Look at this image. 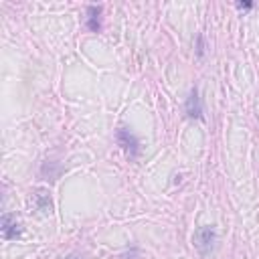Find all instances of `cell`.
Masks as SVG:
<instances>
[{
    "label": "cell",
    "mask_w": 259,
    "mask_h": 259,
    "mask_svg": "<svg viewBox=\"0 0 259 259\" xmlns=\"http://www.w3.org/2000/svg\"><path fill=\"white\" fill-rule=\"evenodd\" d=\"M87 28L93 32L101 30V6H89L87 8V20H85Z\"/></svg>",
    "instance_id": "obj_5"
},
{
    "label": "cell",
    "mask_w": 259,
    "mask_h": 259,
    "mask_svg": "<svg viewBox=\"0 0 259 259\" xmlns=\"http://www.w3.org/2000/svg\"><path fill=\"white\" fill-rule=\"evenodd\" d=\"M196 55L202 57L204 55V42H202V34L196 36Z\"/></svg>",
    "instance_id": "obj_7"
},
{
    "label": "cell",
    "mask_w": 259,
    "mask_h": 259,
    "mask_svg": "<svg viewBox=\"0 0 259 259\" xmlns=\"http://www.w3.org/2000/svg\"><path fill=\"white\" fill-rule=\"evenodd\" d=\"M34 204H36V208L40 210V212H53V200H51V196H49V192L47 190H42V188H38L36 192H34Z\"/></svg>",
    "instance_id": "obj_6"
},
{
    "label": "cell",
    "mask_w": 259,
    "mask_h": 259,
    "mask_svg": "<svg viewBox=\"0 0 259 259\" xmlns=\"http://www.w3.org/2000/svg\"><path fill=\"white\" fill-rule=\"evenodd\" d=\"M20 233H22V225L12 217V214H4L2 217V235H4V239H16V237H20Z\"/></svg>",
    "instance_id": "obj_4"
},
{
    "label": "cell",
    "mask_w": 259,
    "mask_h": 259,
    "mask_svg": "<svg viewBox=\"0 0 259 259\" xmlns=\"http://www.w3.org/2000/svg\"><path fill=\"white\" fill-rule=\"evenodd\" d=\"M67 259H85V257H83V255H77V253H73V255H69Z\"/></svg>",
    "instance_id": "obj_9"
},
{
    "label": "cell",
    "mask_w": 259,
    "mask_h": 259,
    "mask_svg": "<svg viewBox=\"0 0 259 259\" xmlns=\"http://www.w3.org/2000/svg\"><path fill=\"white\" fill-rule=\"evenodd\" d=\"M214 241H217V233L210 225H202L194 231V247L202 257H206L214 249Z\"/></svg>",
    "instance_id": "obj_1"
},
{
    "label": "cell",
    "mask_w": 259,
    "mask_h": 259,
    "mask_svg": "<svg viewBox=\"0 0 259 259\" xmlns=\"http://www.w3.org/2000/svg\"><path fill=\"white\" fill-rule=\"evenodd\" d=\"M115 140H117V144L121 146V150L125 152L127 158L136 160V158L140 156V140H138L130 130L119 127V130L115 132Z\"/></svg>",
    "instance_id": "obj_2"
},
{
    "label": "cell",
    "mask_w": 259,
    "mask_h": 259,
    "mask_svg": "<svg viewBox=\"0 0 259 259\" xmlns=\"http://www.w3.org/2000/svg\"><path fill=\"white\" fill-rule=\"evenodd\" d=\"M237 8L239 10H249V8H253V2H237Z\"/></svg>",
    "instance_id": "obj_8"
},
{
    "label": "cell",
    "mask_w": 259,
    "mask_h": 259,
    "mask_svg": "<svg viewBox=\"0 0 259 259\" xmlns=\"http://www.w3.org/2000/svg\"><path fill=\"white\" fill-rule=\"evenodd\" d=\"M184 111L188 117H196V119H202L204 115V109H202V101H200V95H198V89L192 87L188 97H186V103H184Z\"/></svg>",
    "instance_id": "obj_3"
}]
</instances>
